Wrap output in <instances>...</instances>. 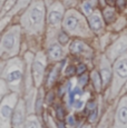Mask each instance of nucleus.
I'll return each mask as SVG.
<instances>
[{"label":"nucleus","instance_id":"f257e3e1","mask_svg":"<svg viewBox=\"0 0 127 128\" xmlns=\"http://www.w3.org/2000/svg\"><path fill=\"white\" fill-rule=\"evenodd\" d=\"M0 78L6 82L9 90L22 96L26 90V64L19 57H12L6 62Z\"/></svg>","mask_w":127,"mask_h":128},{"label":"nucleus","instance_id":"f03ea898","mask_svg":"<svg viewBox=\"0 0 127 128\" xmlns=\"http://www.w3.org/2000/svg\"><path fill=\"white\" fill-rule=\"evenodd\" d=\"M46 24V8L41 0L34 1L20 19V26L29 35H41Z\"/></svg>","mask_w":127,"mask_h":128},{"label":"nucleus","instance_id":"7ed1b4c3","mask_svg":"<svg viewBox=\"0 0 127 128\" xmlns=\"http://www.w3.org/2000/svg\"><path fill=\"white\" fill-rule=\"evenodd\" d=\"M62 29L69 36L78 37V38H89L92 34L85 16L75 9H69L65 11Z\"/></svg>","mask_w":127,"mask_h":128},{"label":"nucleus","instance_id":"20e7f679","mask_svg":"<svg viewBox=\"0 0 127 128\" xmlns=\"http://www.w3.org/2000/svg\"><path fill=\"white\" fill-rule=\"evenodd\" d=\"M66 104L72 112H79L84 109L89 100L90 92L85 90L84 86H80L77 78L70 79L66 84Z\"/></svg>","mask_w":127,"mask_h":128},{"label":"nucleus","instance_id":"39448f33","mask_svg":"<svg viewBox=\"0 0 127 128\" xmlns=\"http://www.w3.org/2000/svg\"><path fill=\"white\" fill-rule=\"evenodd\" d=\"M127 82V52L113 62V75L109 84V99H115Z\"/></svg>","mask_w":127,"mask_h":128},{"label":"nucleus","instance_id":"423d86ee","mask_svg":"<svg viewBox=\"0 0 127 128\" xmlns=\"http://www.w3.org/2000/svg\"><path fill=\"white\" fill-rule=\"evenodd\" d=\"M20 26L9 28L0 38V57H16L20 49Z\"/></svg>","mask_w":127,"mask_h":128},{"label":"nucleus","instance_id":"0eeeda50","mask_svg":"<svg viewBox=\"0 0 127 128\" xmlns=\"http://www.w3.org/2000/svg\"><path fill=\"white\" fill-rule=\"evenodd\" d=\"M20 96L16 92H9L0 102V128H11V118L16 104Z\"/></svg>","mask_w":127,"mask_h":128},{"label":"nucleus","instance_id":"6e6552de","mask_svg":"<svg viewBox=\"0 0 127 128\" xmlns=\"http://www.w3.org/2000/svg\"><path fill=\"white\" fill-rule=\"evenodd\" d=\"M65 9L59 1H55L48 8V12L46 14V24H47V32L48 35L51 31L59 32V29L62 24Z\"/></svg>","mask_w":127,"mask_h":128},{"label":"nucleus","instance_id":"1a4fd4ad","mask_svg":"<svg viewBox=\"0 0 127 128\" xmlns=\"http://www.w3.org/2000/svg\"><path fill=\"white\" fill-rule=\"evenodd\" d=\"M47 55L39 51L37 55L34 57L31 62V76L35 88H40L41 85L45 82L46 77V69H47Z\"/></svg>","mask_w":127,"mask_h":128},{"label":"nucleus","instance_id":"9d476101","mask_svg":"<svg viewBox=\"0 0 127 128\" xmlns=\"http://www.w3.org/2000/svg\"><path fill=\"white\" fill-rule=\"evenodd\" d=\"M28 116L25 98L20 96L14 107L12 118H11V128H25V122Z\"/></svg>","mask_w":127,"mask_h":128},{"label":"nucleus","instance_id":"9b49d317","mask_svg":"<svg viewBox=\"0 0 127 128\" xmlns=\"http://www.w3.org/2000/svg\"><path fill=\"white\" fill-rule=\"evenodd\" d=\"M113 128H127V94L119 99L114 114Z\"/></svg>","mask_w":127,"mask_h":128},{"label":"nucleus","instance_id":"f8f14e48","mask_svg":"<svg viewBox=\"0 0 127 128\" xmlns=\"http://www.w3.org/2000/svg\"><path fill=\"white\" fill-rule=\"evenodd\" d=\"M69 52L75 57H79L82 59H90L92 57V49L90 48L84 40L82 39H74L69 44Z\"/></svg>","mask_w":127,"mask_h":128},{"label":"nucleus","instance_id":"ddd939ff","mask_svg":"<svg viewBox=\"0 0 127 128\" xmlns=\"http://www.w3.org/2000/svg\"><path fill=\"white\" fill-rule=\"evenodd\" d=\"M127 52V36H122L107 49L106 57L110 62H114L118 57Z\"/></svg>","mask_w":127,"mask_h":128},{"label":"nucleus","instance_id":"4468645a","mask_svg":"<svg viewBox=\"0 0 127 128\" xmlns=\"http://www.w3.org/2000/svg\"><path fill=\"white\" fill-rule=\"evenodd\" d=\"M99 75L102 82V89L108 88L113 75V66L110 65V61L107 59L106 56H102L99 61Z\"/></svg>","mask_w":127,"mask_h":128},{"label":"nucleus","instance_id":"2eb2a0df","mask_svg":"<svg viewBox=\"0 0 127 128\" xmlns=\"http://www.w3.org/2000/svg\"><path fill=\"white\" fill-rule=\"evenodd\" d=\"M87 21H88L89 28L92 29V32L95 34H100L105 28V21L104 18L102 16V12L97 9H95L92 11V14H90L87 17Z\"/></svg>","mask_w":127,"mask_h":128},{"label":"nucleus","instance_id":"dca6fc26","mask_svg":"<svg viewBox=\"0 0 127 128\" xmlns=\"http://www.w3.org/2000/svg\"><path fill=\"white\" fill-rule=\"evenodd\" d=\"M46 55H47V58L49 61L58 62V61H62L65 58V51H64L62 46L58 41H52L48 45Z\"/></svg>","mask_w":127,"mask_h":128},{"label":"nucleus","instance_id":"f3484780","mask_svg":"<svg viewBox=\"0 0 127 128\" xmlns=\"http://www.w3.org/2000/svg\"><path fill=\"white\" fill-rule=\"evenodd\" d=\"M85 109H86V115L88 118L89 124H94L95 122L98 118V106H97L96 100H88L86 106H85Z\"/></svg>","mask_w":127,"mask_h":128},{"label":"nucleus","instance_id":"a211bd4d","mask_svg":"<svg viewBox=\"0 0 127 128\" xmlns=\"http://www.w3.org/2000/svg\"><path fill=\"white\" fill-rule=\"evenodd\" d=\"M64 62H65V60H64V59L62 61H58L57 65H55V67H52V69L48 72L47 78H46V85H47V87L50 88L51 86L55 84L56 80H57L58 75H59V71H60V69H62Z\"/></svg>","mask_w":127,"mask_h":128},{"label":"nucleus","instance_id":"6ab92c4d","mask_svg":"<svg viewBox=\"0 0 127 128\" xmlns=\"http://www.w3.org/2000/svg\"><path fill=\"white\" fill-rule=\"evenodd\" d=\"M102 18H104L105 24H112L113 21H115L117 19L116 9L114 8V6H108V4H107L102 10Z\"/></svg>","mask_w":127,"mask_h":128},{"label":"nucleus","instance_id":"aec40b11","mask_svg":"<svg viewBox=\"0 0 127 128\" xmlns=\"http://www.w3.org/2000/svg\"><path fill=\"white\" fill-rule=\"evenodd\" d=\"M89 78H90V82L92 84L94 89L96 90V92H100L102 90V82L100 75H99V71L97 69H92L89 75Z\"/></svg>","mask_w":127,"mask_h":128},{"label":"nucleus","instance_id":"412c9836","mask_svg":"<svg viewBox=\"0 0 127 128\" xmlns=\"http://www.w3.org/2000/svg\"><path fill=\"white\" fill-rule=\"evenodd\" d=\"M41 122L39 117L36 114H29L27 116L26 122H25V128H41Z\"/></svg>","mask_w":127,"mask_h":128},{"label":"nucleus","instance_id":"4be33fe9","mask_svg":"<svg viewBox=\"0 0 127 128\" xmlns=\"http://www.w3.org/2000/svg\"><path fill=\"white\" fill-rule=\"evenodd\" d=\"M57 41L62 46H65V45H67V44L70 41V36L68 35L66 31H64L62 29V30L58 32V35H57Z\"/></svg>","mask_w":127,"mask_h":128},{"label":"nucleus","instance_id":"5701e85b","mask_svg":"<svg viewBox=\"0 0 127 128\" xmlns=\"http://www.w3.org/2000/svg\"><path fill=\"white\" fill-rule=\"evenodd\" d=\"M95 10V7L90 4L89 1L85 0L84 2L82 4V14L85 17H88L90 14H92V11Z\"/></svg>","mask_w":127,"mask_h":128},{"label":"nucleus","instance_id":"b1692460","mask_svg":"<svg viewBox=\"0 0 127 128\" xmlns=\"http://www.w3.org/2000/svg\"><path fill=\"white\" fill-rule=\"evenodd\" d=\"M11 92L10 90H9L8 86H7L6 82H4L2 78H0V102H1V100L4 99V97L7 95V94Z\"/></svg>","mask_w":127,"mask_h":128},{"label":"nucleus","instance_id":"393cba45","mask_svg":"<svg viewBox=\"0 0 127 128\" xmlns=\"http://www.w3.org/2000/svg\"><path fill=\"white\" fill-rule=\"evenodd\" d=\"M86 70H87V67H86V65H85L84 62H79L77 65V67H76V74H77L78 76L85 74V72H86Z\"/></svg>","mask_w":127,"mask_h":128},{"label":"nucleus","instance_id":"a878e982","mask_svg":"<svg viewBox=\"0 0 127 128\" xmlns=\"http://www.w3.org/2000/svg\"><path fill=\"white\" fill-rule=\"evenodd\" d=\"M105 1L108 6H115V4H116V0H105Z\"/></svg>","mask_w":127,"mask_h":128},{"label":"nucleus","instance_id":"bb28decb","mask_svg":"<svg viewBox=\"0 0 127 128\" xmlns=\"http://www.w3.org/2000/svg\"><path fill=\"white\" fill-rule=\"evenodd\" d=\"M6 1H7V0H0V10H1V8H2V6H4V4H6Z\"/></svg>","mask_w":127,"mask_h":128},{"label":"nucleus","instance_id":"cd10ccee","mask_svg":"<svg viewBox=\"0 0 127 128\" xmlns=\"http://www.w3.org/2000/svg\"><path fill=\"white\" fill-rule=\"evenodd\" d=\"M82 128H90V124L89 125H85V126H82Z\"/></svg>","mask_w":127,"mask_h":128},{"label":"nucleus","instance_id":"c85d7f7f","mask_svg":"<svg viewBox=\"0 0 127 128\" xmlns=\"http://www.w3.org/2000/svg\"><path fill=\"white\" fill-rule=\"evenodd\" d=\"M41 128H46V127H41Z\"/></svg>","mask_w":127,"mask_h":128}]
</instances>
